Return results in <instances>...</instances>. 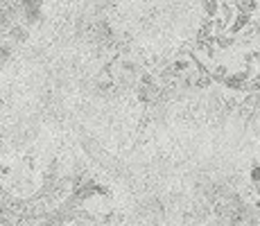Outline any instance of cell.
I'll return each mask as SVG.
<instances>
[{
	"label": "cell",
	"instance_id": "cell-1",
	"mask_svg": "<svg viewBox=\"0 0 260 226\" xmlns=\"http://www.w3.org/2000/svg\"><path fill=\"white\" fill-rule=\"evenodd\" d=\"M43 18V0H21V23L37 25Z\"/></svg>",
	"mask_w": 260,
	"mask_h": 226
},
{
	"label": "cell",
	"instance_id": "cell-2",
	"mask_svg": "<svg viewBox=\"0 0 260 226\" xmlns=\"http://www.w3.org/2000/svg\"><path fill=\"white\" fill-rule=\"evenodd\" d=\"M5 37H7L14 45H16V43H25V41H27V37H29L27 25H23V23H14L12 27H9L7 32H5Z\"/></svg>",
	"mask_w": 260,
	"mask_h": 226
},
{
	"label": "cell",
	"instance_id": "cell-3",
	"mask_svg": "<svg viewBox=\"0 0 260 226\" xmlns=\"http://www.w3.org/2000/svg\"><path fill=\"white\" fill-rule=\"evenodd\" d=\"M3 5H21V0H3Z\"/></svg>",
	"mask_w": 260,
	"mask_h": 226
}]
</instances>
